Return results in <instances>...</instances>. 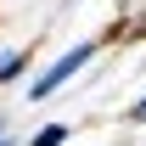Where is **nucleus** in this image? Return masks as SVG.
Returning a JSON list of instances; mask_svg holds the SVG:
<instances>
[{
  "label": "nucleus",
  "instance_id": "nucleus-1",
  "mask_svg": "<svg viewBox=\"0 0 146 146\" xmlns=\"http://www.w3.org/2000/svg\"><path fill=\"white\" fill-rule=\"evenodd\" d=\"M90 56H96V39H84V45H68V51H62V56L51 62V68H45V73L34 79V84H28V96H34V101L56 96V90H62V84L73 79V73H84V68H90Z\"/></svg>",
  "mask_w": 146,
  "mask_h": 146
},
{
  "label": "nucleus",
  "instance_id": "nucleus-2",
  "mask_svg": "<svg viewBox=\"0 0 146 146\" xmlns=\"http://www.w3.org/2000/svg\"><path fill=\"white\" fill-rule=\"evenodd\" d=\"M28 73V51H0V84H17Z\"/></svg>",
  "mask_w": 146,
  "mask_h": 146
},
{
  "label": "nucleus",
  "instance_id": "nucleus-3",
  "mask_svg": "<svg viewBox=\"0 0 146 146\" xmlns=\"http://www.w3.org/2000/svg\"><path fill=\"white\" fill-rule=\"evenodd\" d=\"M68 135H73L68 124H45V129H39V135H34V141H28V146H62V141H68Z\"/></svg>",
  "mask_w": 146,
  "mask_h": 146
},
{
  "label": "nucleus",
  "instance_id": "nucleus-4",
  "mask_svg": "<svg viewBox=\"0 0 146 146\" xmlns=\"http://www.w3.org/2000/svg\"><path fill=\"white\" fill-rule=\"evenodd\" d=\"M129 124H146V96L135 101V107H129Z\"/></svg>",
  "mask_w": 146,
  "mask_h": 146
},
{
  "label": "nucleus",
  "instance_id": "nucleus-5",
  "mask_svg": "<svg viewBox=\"0 0 146 146\" xmlns=\"http://www.w3.org/2000/svg\"><path fill=\"white\" fill-rule=\"evenodd\" d=\"M0 146H11V135H6V124H0Z\"/></svg>",
  "mask_w": 146,
  "mask_h": 146
},
{
  "label": "nucleus",
  "instance_id": "nucleus-6",
  "mask_svg": "<svg viewBox=\"0 0 146 146\" xmlns=\"http://www.w3.org/2000/svg\"><path fill=\"white\" fill-rule=\"evenodd\" d=\"M135 34H146V11H141V23H135Z\"/></svg>",
  "mask_w": 146,
  "mask_h": 146
}]
</instances>
